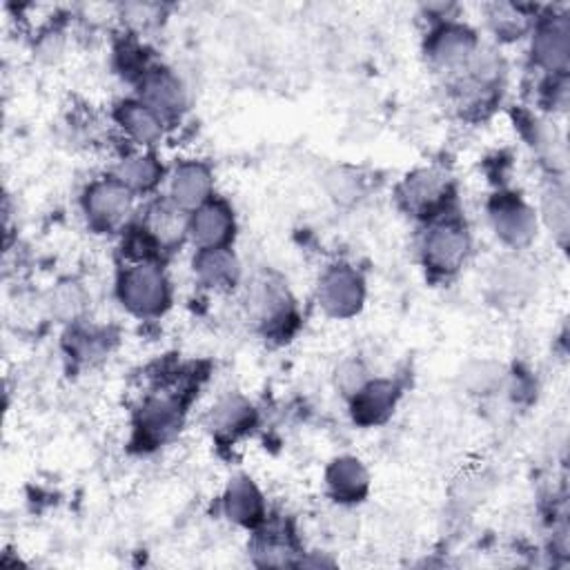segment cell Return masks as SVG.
I'll use <instances>...</instances> for the list:
<instances>
[{
	"instance_id": "obj_1",
	"label": "cell",
	"mask_w": 570,
	"mask_h": 570,
	"mask_svg": "<svg viewBox=\"0 0 570 570\" xmlns=\"http://www.w3.org/2000/svg\"><path fill=\"white\" fill-rule=\"evenodd\" d=\"M118 292L127 308L141 317L159 315L169 303L167 281L154 263H139V266L125 270Z\"/></svg>"
},
{
	"instance_id": "obj_2",
	"label": "cell",
	"mask_w": 570,
	"mask_h": 570,
	"mask_svg": "<svg viewBox=\"0 0 570 570\" xmlns=\"http://www.w3.org/2000/svg\"><path fill=\"white\" fill-rule=\"evenodd\" d=\"M129 188H125L118 179L112 181H99L90 190L85 192L83 205L90 221L97 228L112 230L121 226L125 218L131 212V205H135V197H131Z\"/></svg>"
},
{
	"instance_id": "obj_3",
	"label": "cell",
	"mask_w": 570,
	"mask_h": 570,
	"mask_svg": "<svg viewBox=\"0 0 570 570\" xmlns=\"http://www.w3.org/2000/svg\"><path fill=\"white\" fill-rule=\"evenodd\" d=\"M470 250V239L464 226L459 224H440L434 226L426 241H423V256L430 270L451 275L461 268V263L466 261Z\"/></svg>"
},
{
	"instance_id": "obj_4",
	"label": "cell",
	"mask_w": 570,
	"mask_h": 570,
	"mask_svg": "<svg viewBox=\"0 0 570 570\" xmlns=\"http://www.w3.org/2000/svg\"><path fill=\"white\" fill-rule=\"evenodd\" d=\"M188 237L201 248H228L235 237V218L224 203L207 201L188 218Z\"/></svg>"
},
{
	"instance_id": "obj_5",
	"label": "cell",
	"mask_w": 570,
	"mask_h": 570,
	"mask_svg": "<svg viewBox=\"0 0 570 570\" xmlns=\"http://www.w3.org/2000/svg\"><path fill=\"white\" fill-rule=\"evenodd\" d=\"M319 301L334 317L355 315L364 303V283L350 268H332L319 286Z\"/></svg>"
},
{
	"instance_id": "obj_6",
	"label": "cell",
	"mask_w": 570,
	"mask_h": 570,
	"mask_svg": "<svg viewBox=\"0 0 570 570\" xmlns=\"http://www.w3.org/2000/svg\"><path fill=\"white\" fill-rule=\"evenodd\" d=\"M141 103H145L161 118H174L186 110V90L172 72L152 69L141 83Z\"/></svg>"
},
{
	"instance_id": "obj_7",
	"label": "cell",
	"mask_w": 570,
	"mask_h": 570,
	"mask_svg": "<svg viewBox=\"0 0 570 570\" xmlns=\"http://www.w3.org/2000/svg\"><path fill=\"white\" fill-rule=\"evenodd\" d=\"M477 38L468 27L444 25L430 38L428 54L430 59L446 69H459L470 63L477 52Z\"/></svg>"
},
{
	"instance_id": "obj_8",
	"label": "cell",
	"mask_w": 570,
	"mask_h": 570,
	"mask_svg": "<svg viewBox=\"0 0 570 570\" xmlns=\"http://www.w3.org/2000/svg\"><path fill=\"white\" fill-rule=\"evenodd\" d=\"M172 203L181 212H194L210 201L212 174L201 163H183L169 181Z\"/></svg>"
},
{
	"instance_id": "obj_9",
	"label": "cell",
	"mask_w": 570,
	"mask_h": 570,
	"mask_svg": "<svg viewBox=\"0 0 570 570\" xmlns=\"http://www.w3.org/2000/svg\"><path fill=\"white\" fill-rule=\"evenodd\" d=\"M568 50L570 27L566 16H553L537 27L533 38V56L542 67L550 72H563L568 65Z\"/></svg>"
},
{
	"instance_id": "obj_10",
	"label": "cell",
	"mask_w": 570,
	"mask_h": 570,
	"mask_svg": "<svg viewBox=\"0 0 570 570\" xmlns=\"http://www.w3.org/2000/svg\"><path fill=\"white\" fill-rule=\"evenodd\" d=\"M493 224L497 235L510 245H525L537 230L535 212L521 201H499L493 210Z\"/></svg>"
},
{
	"instance_id": "obj_11",
	"label": "cell",
	"mask_w": 570,
	"mask_h": 570,
	"mask_svg": "<svg viewBox=\"0 0 570 570\" xmlns=\"http://www.w3.org/2000/svg\"><path fill=\"white\" fill-rule=\"evenodd\" d=\"M181 426V404L167 397V394H159V397H152L141 415H139V430L143 432V440L152 444H161L179 430Z\"/></svg>"
},
{
	"instance_id": "obj_12",
	"label": "cell",
	"mask_w": 570,
	"mask_h": 570,
	"mask_svg": "<svg viewBox=\"0 0 570 570\" xmlns=\"http://www.w3.org/2000/svg\"><path fill=\"white\" fill-rule=\"evenodd\" d=\"M194 270L205 286L216 288V290L235 288L241 275L239 261L228 248L199 250L194 258Z\"/></svg>"
},
{
	"instance_id": "obj_13",
	"label": "cell",
	"mask_w": 570,
	"mask_h": 570,
	"mask_svg": "<svg viewBox=\"0 0 570 570\" xmlns=\"http://www.w3.org/2000/svg\"><path fill=\"white\" fill-rule=\"evenodd\" d=\"M116 121L141 145H152L163 137V118L141 101H127L118 105Z\"/></svg>"
},
{
	"instance_id": "obj_14",
	"label": "cell",
	"mask_w": 570,
	"mask_h": 570,
	"mask_svg": "<svg viewBox=\"0 0 570 570\" xmlns=\"http://www.w3.org/2000/svg\"><path fill=\"white\" fill-rule=\"evenodd\" d=\"M446 190H448V181L442 172L419 169L413 174V177L406 179L402 188V197L410 210L426 212L444 199Z\"/></svg>"
},
{
	"instance_id": "obj_15",
	"label": "cell",
	"mask_w": 570,
	"mask_h": 570,
	"mask_svg": "<svg viewBox=\"0 0 570 570\" xmlns=\"http://www.w3.org/2000/svg\"><path fill=\"white\" fill-rule=\"evenodd\" d=\"M328 486L341 502H357L366 495L368 472L362 461L353 457L337 459L328 470Z\"/></svg>"
},
{
	"instance_id": "obj_16",
	"label": "cell",
	"mask_w": 570,
	"mask_h": 570,
	"mask_svg": "<svg viewBox=\"0 0 570 570\" xmlns=\"http://www.w3.org/2000/svg\"><path fill=\"white\" fill-rule=\"evenodd\" d=\"M394 406V385L388 381L366 383L355 394V417L362 423H379Z\"/></svg>"
},
{
	"instance_id": "obj_17",
	"label": "cell",
	"mask_w": 570,
	"mask_h": 570,
	"mask_svg": "<svg viewBox=\"0 0 570 570\" xmlns=\"http://www.w3.org/2000/svg\"><path fill=\"white\" fill-rule=\"evenodd\" d=\"M226 508H228L230 519L252 525L263 515V499L250 479H237L228 491Z\"/></svg>"
},
{
	"instance_id": "obj_18",
	"label": "cell",
	"mask_w": 570,
	"mask_h": 570,
	"mask_svg": "<svg viewBox=\"0 0 570 570\" xmlns=\"http://www.w3.org/2000/svg\"><path fill=\"white\" fill-rule=\"evenodd\" d=\"M159 177H161V167H159L156 159L150 156V154H139V156L123 159V163L116 169V179L125 188H129L131 192L154 188Z\"/></svg>"
},
{
	"instance_id": "obj_19",
	"label": "cell",
	"mask_w": 570,
	"mask_h": 570,
	"mask_svg": "<svg viewBox=\"0 0 570 570\" xmlns=\"http://www.w3.org/2000/svg\"><path fill=\"white\" fill-rule=\"evenodd\" d=\"M212 423L218 432L237 434L252 423V406L241 397H228L212 410Z\"/></svg>"
},
{
	"instance_id": "obj_20",
	"label": "cell",
	"mask_w": 570,
	"mask_h": 570,
	"mask_svg": "<svg viewBox=\"0 0 570 570\" xmlns=\"http://www.w3.org/2000/svg\"><path fill=\"white\" fill-rule=\"evenodd\" d=\"M544 218L553 235H557L563 241L568 235V199L563 190L553 188L544 197Z\"/></svg>"
},
{
	"instance_id": "obj_21",
	"label": "cell",
	"mask_w": 570,
	"mask_h": 570,
	"mask_svg": "<svg viewBox=\"0 0 570 570\" xmlns=\"http://www.w3.org/2000/svg\"><path fill=\"white\" fill-rule=\"evenodd\" d=\"M83 303H85V296H83L80 288L74 283H63L52 294V313L59 319L69 321V319H76L80 315Z\"/></svg>"
},
{
	"instance_id": "obj_22",
	"label": "cell",
	"mask_w": 570,
	"mask_h": 570,
	"mask_svg": "<svg viewBox=\"0 0 570 570\" xmlns=\"http://www.w3.org/2000/svg\"><path fill=\"white\" fill-rule=\"evenodd\" d=\"M531 286V275L519 263H504V266H497V279L495 288L504 294H521L525 288Z\"/></svg>"
},
{
	"instance_id": "obj_23",
	"label": "cell",
	"mask_w": 570,
	"mask_h": 570,
	"mask_svg": "<svg viewBox=\"0 0 570 570\" xmlns=\"http://www.w3.org/2000/svg\"><path fill=\"white\" fill-rule=\"evenodd\" d=\"M491 23L495 25L497 34H521L525 27V14L515 5H495L491 10Z\"/></svg>"
},
{
	"instance_id": "obj_24",
	"label": "cell",
	"mask_w": 570,
	"mask_h": 570,
	"mask_svg": "<svg viewBox=\"0 0 570 570\" xmlns=\"http://www.w3.org/2000/svg\"><path fill=\"white\" fill-rule=\"evenodd\" d=\"M337 383H339V388H341L345 394H353V397H355V394L368 383L366 370H364L359 364H353V362L343 364V366L339 368V372H337Z\"/></svg>"
},
{
	"instance_id": "obj_25",
	"label": "cell",
	"mask_w": 570,
	"mask_h": 570,
	"mask_svg": "<svg viewBox=\"0 0 570 570\" xmlns=\"http://www.w3.org/2000/svg\"><path fill=\"white\" fill-rule=\"evenodd\" d=\"M328 183H330V192L334 194V199H353L359 194V181L355 177H350V174H345L343 169H337L332 172L328 177Z\"/></svg>"
}]
</instances>
